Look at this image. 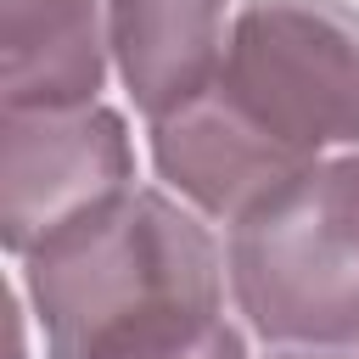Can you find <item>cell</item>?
Masks as SVG:
<instances>
[{
    "label": "cell",
    "mask_w": 359,
    "mask_h": 359,
    "mask_svg": "<svg viewBox=\"0 0 359 359\" xmlns=\"http://www.w3.org/2000/svg\"><path fill=\"white\" fill-rule=\"evenodd\" d=\"M236 314L275 348L359 342V151L297 174L224 230Z\"/></svg>",
    "instance_id": "cell-2"
},
{
    "label": "cell",
    "mask_w": 359,
    "mask_h": 359,
    "mask_svg": "<svg viewBox=\"0 0 359 359\" xmlns=\"http://www.w3.org/2000/svg\"><path fill=\"white\" fill-rule=\"evenodd\" d=\"M230 0H107L112 73L151 123L191 101L224 62Z\"/></svg>",
    "instance_id": "cell-5"
},
{
    "label": "cell",
    "mask_w": 359,
    "mask_h": 359,
    "mask_svg": "<svg viewBox=\"0 0 359 359\" xmlns=\"http://www.w3.org/2000/svg\"><path fill=\"white\" fill-rule=\"evenodd\" d=\"M208 84L303 168L359 151V6L241 0Z\"/></svg>",
    "instance_id": "cell-3"
},
{
    "label": "cell",
    "mask_w": 359,
    "mask_h": 359,
    "mask_svg": "<svg viewBox=\"0 0 359 359\" xmlns=\"http://www.w3.org/2000/svg\"><path fill=\"white\" fill-rule=\"evenodd\" d=\"M107 67L101 0H0V107L101 101Z\"/></svg>",
    "instance_id": "cell-6"
},
{
    "label": "cell",
    "mask_w": 359,
    "mask_h": 359,
    "mask_svg": "<svg viewBox=\"0 0 359 359\" xmlns=\"http://www.w3.org/2000/svg\"><path fill=\"white\" fill-rule=\"evenodd\" d=\"M129 185L135 146L123 112L101 101L0 107V241L11 258H28Z\"/></svg>",
    "instance_id": "cell-4"
},
{
    "label": "cell",
    "mask_w": 359,
    "mask_h": 359,
    "mask_svg": "<svg viewBox=\"0 0 359 359\" xmlns=\"http://www.w3.org/2000/svg\"><path fill=\"white\" fill-rule=\"evenodd\" d=\"M269 359H337L331 348H275Z\"/></svg>",
    "instance_id": "cell-8"
},
{
    "label": "cell",
    "mask_w": 359,
    "mask_h": 359,
    "mask_svg": "<svg viewBox=\"0 0 359 359\" xmlns=\"http://www.w3.org/2000/svg\"><path fill=\"white\" fill-rule=\"evenodd\" d=\"M135 359H247V342L230 320H213L208 331L174 342V348H151V353H135Z\"/></svg>",
    "instance_id": "cell-7"
},
{
    "label": "cell",
    "mask_w": 359,
    "mask_h": 359,
    "mask_svg": "<svg viewBox=\"0 0 359 359\" xmlns=\"http://www.w3.org/2000/svg\"><path fill=\"white\" fill-rule=\"evenodd\" d=\"M17 264L45 359H135L224 320V247L196 208L151 185H129Z\"/></svg>",
    "instance_id": "cell-1"
}]
</instances>
